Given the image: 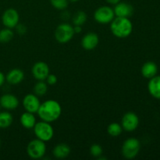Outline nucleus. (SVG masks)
<instances>
[{
    "instance_id": "obj_3",
    "label": "nucleus",
    "mask_w": 160,
    "mask_h": 160,
    "mask_svg": "<svg viewBox=\"0 0 160 160\" xmlns=\"http://www.w3.org/2000/svg\"><path fill=\"white\" fill-rule=\"evenodd\" d=\"M34 133L37 138L47 142L52 140L54 136V130L50 123L42 120L37 122L34 127Z\"/></svg>"
},
{
    "instance_id": "obj_6",
    "label": "nucleus",
    "mask_w": 160,
    "mask_h": 160,
    "mask_svg": "<svg viewBox=\"0 0 160 160\" xmlns=\"http://www.w3.org/2000/svg\"><path fill=\"white\" fill-rule=\"evenodd\" d=\"M74 34L73 27L67 23L58 25L54 33L55 38L60 44H66L69 42L73 38Z\"/></svg>"
},
{
    "instance_id": "obj_26",
    "label": "nucleus",
    "mask_w": 160,
    "mask_h": 160,
    "mask_svg": "<svg viewBox=\"0 0 160 160\" xmlns=\"http://www.w3.org/2000/svg\"><path fill=\"white\" fill-rule=\"evenodd\" d=\"M90 153L92 156L95 158H99L102 155L103 149L102 147L98 144L92 145L90 148Z\"/></svg>"
},
{
    "instance_id": "obj_31",
    "label": "nucleus",
    "mask_w": 160,
    "mask_h": 160,
    "mask_svg": "<svg viewBox=\"0 0 160 160\" xmlns=\"http://www.w3.org/2000/svg\"><path fill=\"white\" fill-rule=\"evenodd\" d=\"M120 1H121V0H106V2H107L108 3H109V4L111 5H114V6H115L116 4H117L118 2H120Z\"/></svg>"
},
{
    "instance_id": "obj_25",
    "label": "nucleus",
    "mask_w": 160,
    "mask_h": 160,
    "mask_svg": "<svg viewBox=\"0 0 160 160\" xmlns=\"http://www.w3.org/2000/svg\"><path fill=\"white\" fill-rule=\"evenodd\" d=\"M51 5L58 10H64L68 7V0H50Z\"/></svg>"
},
{
    "instance_id": "obj_24",
    "label": "nucleus",
    "mask_w": 160,
    "mask_h": 160,
    "mask_svg": "<svg viewBox=\"0 0 160 160\" xmlns=\"http://www.w3.org/2000/svg\"><path fill=\"white\" fill-rule=\"evenodd\" d=\"M88 16L86 12L84 11L79 10L73 15L72 21H73V25H78V26H82L87 21Z\"/></svg>"
},
{
    "instance_id": "obj_27",
    "label": "nucleus",
    "mask_w": 160,
    "mask_h": 160,
    "mask_svg": "<svg viewBox=\"0 0 160 160\" xmlns=\"http://www.w3.org/2000/svg\"><path fill=\"white\" fill-rule=\"evenodd\" d=\"M57 77L56 76L55 74H52V73H49V74L47 76L46 79L45 80V82L47 83V84H48V85H55V84L57 83Z\"/></svg>"
},
{
    "instance_id": "obj_28",
    "label": "nucleus",
    "mask_w": 160,
    "mask_h": 160,
    "mask_svg": "<svg viewBox=\"0 0 160 160\" xmlns=\"http://www.w3.org/2000/svg\"><path fill=\"white\" fill-rule=\"evenodd\" d=\"M16 30H17V32L20 35H23V34H24L27 31L26 27L23 24H20V23H18V24L17 25Z\"/></svg>"
},
{
    "instance_id": "obj_14",
    "label": "nucleus",
    "mask_w": 160,
    "mask_h": 160,
    "mask_svg": "<svg viewBox=\"0 0 160 160\" xmlns=\"http://www.w3.org/2000/svg\"><path fill=\"white\" fill-rule=\"evenodd\" d=\"M0 106L6 110H13L19 106V100L12 94H5L0 97Z\"/></svg>"
},
{
    "instance_id": "obj_19",
    "label": "nucleus",
    "mask_w": 160,
    "mask_h": 160,
    "mask_svg": "<svg viewBox=\"0 0 160 160\" xmlns=\"http://www.w3.org/2000/svg\"><path fill=\"white\" fill-rule=\"evenodd\" d=\"M20 124L26 129H32L37 123L34 113L29 112H25L21 114L20 118Z\"/></svg>"
},
{
    "instance_id": "obj_20",
    "label": "nucleus",
    "mask_w": 160,
    "mask_h": 160,
    "mask_svg": "<svg viewBox=\"0 0 160 160\" xmlns=\"http://www.w3.org/2000/svg\"><path fill=\"white\" fill-rule=\"evenodd\" d=\"M13 118L10 112L7 111L0 112V129H6L11 126Z\"/></svg>"
},
{
    "instance_id": "obj_21",
    "label": "nucleus",
    "mask_w": 160,
    "mask_h": 160,
    "mask_svg": "<svg viewBox=\"0 0 160 160\" xmlns=\"http://www.w3.org/2000/svg\"><path fill=\"white\" fill-rule=\"evenodd\" d=\"M34 94L37 96H43L47 93L48 91V84L45 81H38V82L34 86Z\"/></svg>"
},
{
    "instance_id": "obj_18",
    "label": "nucleus",
    "mask_w": 160,
    "mask_h": 160,
    "mask_svg": "<svg viewBox=\"0 0 160 160\" xmlns=\"http://www.w3.org/2000/svg\"><path fill=\"white\" fill-rule=\"evenodd\" d=\"M52 154L56 159H65L70 154V148L65 143L56 145L52 150Z\"/></svg>"
},
{
    "instance_id": "obj_2",
    "label": "nucleus",
    "mask_w": 160,
    "mask_h": 160,
    "mask_svg": "<svg viewBox=\"0 0 160 160\" xmlns=\"http://www.w3.org/2000/svg\"><path fill=\"white\" fill-rule=\"evenodd\" d=\"M110 30L115 37L125 38L131 35L133 31V24L129 18L115 17L110 23Z\"/></svg>"
},
{
    "instance_id": "obj_8",
    "label": "nucleus",
    "mask_w": 160,
    "mask_h": 160,
    "mask_svg": "<svg viewBox=\"0 0 160 160\" xmlns=\"http://www.w3.org/2000/svg\"><path fill=\"white\" fill-rule=\"evenodd\" d=\"M20 21V15L17 9L9 8L3 12L2 16V22L6 28H15Z\"/></svg>"
},
{
    "instance_id": "obj_7",
    "label": "nucleus",
    "mask_w": 160,
    "mask_h": 160,
    "mask_svg": "<svg viewBox=\"0 0 160 160\" xmlns=\"http://www.w3.org/2000/svg\"><path fill=\"white\" fill-rule=\"evenodd\" d=\"M113 9L108 6H102L98 7L94 13V18L97 23L100 24L110 23L115 18Z\"/></svg>"
},
{
    "instance_id": "obj_15",
    "label": "nucleus",
    "mask_w": 160,
    "mask_h": 160,
    "mask_svg": "<svg viewBox=\"0 0 160 160\" xmlns=\"http://www.w3.org/2000/svg\"><path fill=\"white\" fill-rule=\"evenodd\" d=\"M24 79V73L20 69H12L9 70L6 76V81L12 85H17Z\"/></svg>"
},
{
    "instance_id": "obj_10",
    "label": "nucleus",
    "mask_w": 160,
    "mask_h": 160,
    "mask_svg": "<svg viewBox=\"0 0 160 160\" xmlns=\"http://www.w3.org/2000/svg\"><path fill=\"white\" fill-rule=\"evenodd\" d=\"M49 73V67L46 62L39 61L32 67V75L37 81H45Z\"/></svg>"
},
{
    "instance_id": "obj_13",
    "label": "nucleus",
    "mask_w": 160,
    "mask_h": 160,
    "mask_svg": "<svg viewBox=\"0 0 160 160\" xmlns=\"http://www.w3.org/2000/svg\"><path fill=\"white\" fill-rule=\"evenodd\" d=\"M113 10L116 17H127V18H129L134 13V8H133V6L130 3L121 1L115 5Z\"/></svg>"
},
{
    "instance_id": "obj_30",
    "label": "nucleus",
    "mask_w": 160,
    "mask_h": 160,
    "mask_svg": "<svg viewBox=\"0 0 160 160\" xmlns=\"http://www.w3.org/2000/svg\"><path fill=\"white\" fill-rule=\"evenodd\" d=\"M73 31H74L75 34H78V33H81L82 31V28L81 26H78V25H74L73 27Z\"/></svg>"
},
{
    "instance_id": "obj_11",
    "label": "nucleus",
    "mask_w": 160,
    "mask_h": 160,
    "mask_svg": "<svg viewBox=\"0 0 160 160\" xmlns=\"http://www.w3.org/2000/svg\"><path fill=\"white\" fill-rule=\"evenodd\" d=\"M22 103L25 110L32 113L38 112L41 105L40 100L35 94H28L25 95Z\"/></svg>"
},
{
    "instance_id": "obj_32",
    "label": "nucleus",
    "mask_w": 160,
    "mask_h": 160,
    "mask_svg": "<svg viewBox=\"0 0 160 160\" xmlns=\"http://www.w3.org/2000/svg\"><path fill=\"white\" fill-rule=\"evenodd\" d=\"M68 1L71 2H78L79 0H68Z\"/></svg>"
},
{
    "instance_id": "obj_17",
    "label": "nucleus",
    "mask_w": 160,
    "mask_h": 160,
    "mask_svg": "<svg viewBox=\"0 0 160 160\" xmlns=\"http://www.w3.org/2000/svg\"><path fill=\"white\" fill-rule=\"evenodd\" d=\"M148 90L152 96L160 99V76H155L149 79Z\"/></svg>"
},
{
    "instance_id": "obj_12",
    "label": "nucleus",
    "mask_w": 160,
    "mask_h": 160,
    "mask_svg": "<svg viewBox=\"0 0 160 160\" xmlns=\"http://www.w3.org/2000/svg\"><path fill=\"white\" fill-rule=\"evenodd\" d=\"M98 43H99V38L95 32L88 33L81 39V45L83 48L88 51L95 49L98 46Z\"/></svg>"
},
{
    "instance_id": "obj_22",
    "label": "nucleus",
    "mask_w": 160,
    "mask_h": 160,
    "mask_svg": "<svg viewBox=\"0 0 160 160\" xmlns=\"http://www.w3.org/2000/svg\"><path fill=\"white\" fill-rule=\"evenodd\" d=\"M14 33L10 28H4L0 31V43H9L13 38Z\"/></svg>"
},
{
    "instance_id": "obj_9",
    "label": "nucleus",
    "mask_w": 160,
    "mask_h": 160,
    "mask_svg": "<svg viewBox=\"0 0 160 160\" xmlns=\"http://www.w3.org/2000/svg\"><path fill=\"white\" fill-rule=\"evenodd\" d=\"M139 125V118L136 113L133 112H128L123 116L121 120V126L123 130L132 132L135 131Z\"/></svg>"
},
{
    "instance_id": "obj_16",
    "label": "nucleus",
    "mask_w": 160,
    "mask_h": 160,
    "mask_svg": "<svg viewBox=\"0 0 160 160\" xmlns=\"http://www.w3.org/2000/svg\"><path fill=\"white\" fill-rule=\"evenodd\" d=\"M158 72V67L154 62L148 61L143 64L142 67V74L147 79H151L156 76Z\"/></svg>"
},
{
    "instance_id": "obj_23",
    "label": "nucleus",
    "mask_w": 160,
    "mask_h": 160,
    "mask_svg": "<svg viewBox=\"0 0 160 160\" xmlns=\"http://www.w3.org/2000/svg\"><path fill=\"white\" fill-rule=\"evenodd\" d=\"M122 131H123V128H122L121 124L116 123V122L111 123L107 128V132L111 137H118L121 134Z\"/></svg>"
},
{
    "instance_id": "obj_33",
    "label": "nucleus",
    "mask_w": 160,
    "mask_h": 160,
    "mask_svg": "<svg viewBox=\"0 0 160 160\" xmlns=\"http://www.w3.org/2000/svg\"><path fill=\"white\" fill-rule=\"evenodd\" d=\"M0 146H1V139H0Z\"/></svg>"
},
{
    "instance_id": "obj_1",
    "label": "nucleus",
    "mask_w": 160,
    "mask_h": 160,
    "mask_svg": "<svg viewBox=\"0 0 160 160\" xmlns=\"http://www.w3.org/2000/svg\"><path fill=\"white\" fill-rule=\"evenodd\" d=\"M37 113L42 120L52 123L60 117L62 107L56 100L48 99L41 103Z\"/></svg>"
},
{
    "instance_id": "obj_5",
    "label": "nucleus",
    "mask_w": 160,
    "mask_h": 160,
    "mask_svg": "<svg viewBox=\"0 0 160 160\" xmlns=\"http://www.w3.org/2000/svg\"><path fill=\"white\" fill-rule=\"evenodd\" d=\"M46 152L45 142L38 138L34 139L28 143L27 146V153L33 159H38L43 157Z\"/></svg>"
},
{
    "instance_id": "obj_29",
    "label": "nucleus",
    "mask_w": 160,
    "mask_h": 160,
    "mask_svg": "<svg viewBox=\"0 0 160 160\" xmlns=\"http://www.w3.org/2000/svg\"><path fill=\"white\" fill-rule=\"evenodd\" d=\"M5 81H6V77H5V75L3 74L2 72L0 71V88L3 85Z\"/></svg>"
},
{
    "instance_id": "obj_4",
    "label": "nucleus",
    "mask_w": 160,
    "mask_h": 160,
    "mask_svg": "<svg viewBox=\"0 0 160 160\" xmlns=\"http://www.w3.org/2000/svg\"><path fill=\"white\" fill-rule=\"evenodd\" d=\"M141 148V143L138 139L135 138H130L125 140L121 148L122 155L128 159L135 158L139 153Z\"/></svg>"
}]
</instances>
